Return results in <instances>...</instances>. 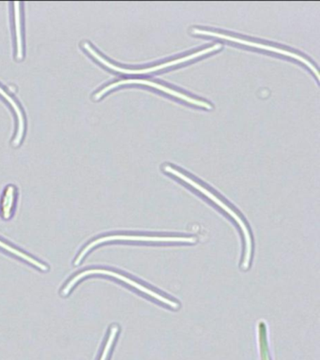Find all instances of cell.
Returning a JSON list of instances; mask_svg holds the SVG:
<instances>
[{
	"label": "cell",
	"mask_w": 320,
	"mask_h": 360,
	"mask_svg": "<svg viewBox=\"0 0 320 360\" xmlns=\"http://www.w3.org/2000/svg\"><path fill=\"white\" fill-rule=\"evenodd\" d=\"M117 333H119V326L116 325L112 326L110 332H109L108 340H106L105 347H103L102 356L100 357V360H108L109 353H110L112 346L114 345Z\"/></svg>",
	"instance_id": "11"
},
{
	"label": "cell",
	"mask_w": 320,
	"mask_h": 360,
	"mask_svg": "<svg viewBox=\"0 0 320 360\" xmlns=\"http://www.w3.org/2000/svg\"><path fill=\"white\" fill-rule=\"evenodd\" d=\"M16 200V188L15 186L9 185L5 188L4 196H2L0 210H1L2 217L5 219H9L12 217L13 210H15Z\"/></svg>",
	"instance_id": "8"
},
{
	"label": "cell",
	"mask_w": 320,
	"mask_h": 360,
	"mask_svg": "<svg viewBox=\"0 0 320 360\" xmlns=\"http://www.w3.org/2000/svg\"><path fill=\"white\" fill-rule=\"evenodd\" d=\"M0 95L2 97L6 98V101H9L11 105H12L13 110H15L16 115L18 117V132H16V136L15 140H13V146H18L20 145L22 139H23L24 134H25V117L23 112L20 107H19L18 103L5 90L2 89L0 87Z\"/></svg>",
	"instance_id": "7"
},
{
	"label": "cell",
	"mask_w": 320,
	"mask_h": 360,
	"mask_svg": "<svg viewBox=\"0 0 320 360\" xmlns=\"http://www.w3.org/2000/svg\"><path fill=\"white\" fill-rule=\"evenodd\" d=\"M110 241H155V242H181V243H196V238H184V236H132V235H114L103 236V238L95 239L91 243L87 245L79 255L75 259V264L78 266L80 262L85 257L89 250L94 249L97 245L105 243Z\"/></svg>",
	"instance_id": "4"
},
{
	"label": "cell",
	"mask_w": 320,
	"mask_h": 360,
	"mask_svg": "<svg viewBox=\"0 0 320 360\" xmlns=\"http://www.w3.org/2000/svg\"><path fill=\"white\" fill-rule=\"evenodd\" d=\"M192 32L193 34H198V35L212 36V37H215V38L227 39V41H234V42H237V44L247 45V46L260 48V49L271 51V52L280 53V55L290 56V58L296 59V60H299L300 62H302L303 64H305L306 66H307L309 68V69H310L311 70H313V72H314V75H316V77L319 78V72H317L316 67H314V65L312 64L310 61H308L307 59L303 58V56H302L297 55V53H296L290 52V51L281 49V48L271 46V45L258 44V42L245 41V39L236 38V37L226 35V34H222V33H218V32H212V31L198 30V28H193Z\"/></svg>",
	"instance_id": "5"
},
{
	"label": "cell",
	"mask_w": 320,
	"mask_h": 360,
	"mask_svg": "<svg viewBox=\"0 0 320 360\" xmlns=\"http://www.w3.org/2000/svg\"><path fill=\"white\" fill-rule=\"evenodd\" d=\"M164 170L165 172H167V173L172 174H174V176L179 177V179L184 180V181L192 186L193 188H196V190H198L199 191H200V193L205 194V195H206L207 198H210V200H212V201L215 202L216 205H218L219 207L223 208V210L226 211V212L229 213V215L231 216L232 218L234 219L235 221L238 222V224L240 225V227L241 228V231H243L244 239H245V240H244L245 241V250H244L243 269H248L250 261H251L252 257V243L251 233H250V231L248 229V227H247L245 222H244L243 219H241V217L238 216V214L236 213L234 210H232L231 208L229 207V205L224 204V202H223V201H221V200L219 199L218 197H216L215 194L210 193V191L207 190V188H204L203 186L198 184V183L196 182L195 180L190 179L189 176H185V174L181 173V172L177 171L176 169L171 167V166L169 165L165 166Z\"/></svg>",
	"instance_id": "1"
},
{
	"label": "cell",
	"mask_w": 320,
	"mask_h": 360,
	"mask_svg": "<svg viewBox=\"0 0 320 360\" xmlns=\"http://www.w3.org/2000/svg\"><path fill=\"white\" fill-rule=\"evenodd\" d=\"M105 275L110 276L112 278H117V280H120L123 281V283H127L128 285L132 287H134L139 291L144 292V294L150 295V297H153L154 300L160 301V302L165 304V305L169 306L170 308L174 309H179V304L175 302V301L170 300L169 298L162 297V295L158 294V292H154L153 290L148 289L147 287L137 283V281L132 280V278L126 277L124 275L120 274V273L110 271V270L106 269H89L86 270V271H83L79 273V274L75 275L74 278H72L71 281H69L68 283L66 284V286L64 287L63 292H61V295H68L72 287L75 285L81 280V278L88 277V276L91 275Z\"/></svg>",
	"instance_id": "2"
},
{
	"label": "cell",
	"mask_w": 320,
	"mask_h": 360,
	"mask_svg": "<svg viewBox=\"0 0 320 360\" xmlns=\"http://www.w3.org/2000/svg\"><path fill=\"white\" fill-rule=\"evenodd\" d=\"M0 248L6 250L7 252L13 253V255L18 256L19 258L23 259V260L27 261V263L32 264V266L38 267L39 269L43 270V271L49 270V266H47L46 264L41 263V262L32 257V256L27 255V253L21 252V250L16 249V248L10 246L9 244L5 243L4 241L0 240Z\"/></svg>",
	"instance_id": "10"
},
{
	"label": "cell",
	"mask_w": 320,
	"mask_h": 360,
	"mask_svg": "<svg viewBox=\"0 0 320 360\" xmlns=\"http://www.w3.org/2000/svg\"><path fill=\"white\" fill-rule=\"evenodd\" d=\"M146 84V86H150L151 87H154V89H157L158 90H161V91H164L165 93H168V94L174 96V97L181 98V100H184L187 101L193 105L204 107V108L212 109V107L210 104L207 103H205L203 101L196 100V98H193L189 97V96L182 94L181 92L176 91V90H173L169 89V87L162 86V84L153 83V82L144 80V79H127V80H122L119 82H116V83H113L109 84V86H105V89L100 90L99 92L96 93L94 95L95 100H100L101 98L103 97L105 93L110 91V90L115 89V87L122 86V84Z\"/></svg>",
	"instance_id": "6"
},
{
	"label": "cell",
	"mask_w": 320,
	"mask_h": 360,
	"mask_svg": "<svg viewBox=\"0 0 320 360\" xmlns=\"http://www.w3.org/2000/svg\"><path fill=\"white\" fill-rule=\"evenodd\" d=\"M221 44L213 45V46L206 48V49L202 50L200 52L193 53V55L185 56V58L175 59V60L167 62V63L158 65V66L148 68V69L127 70L123 69V68L117 67L116 65L112 64L111 62L106 60V59L103 58L99 53L96 52V51H95L94 48L91 47V45H89L88 42H84L83 44V48H85V49L88 51L89 55L94 56V58L96 59L97 61H99L100 63L105 65V67L115 70V72L124 73V75H145V73L156 72V70L165 69V68L175 66L177 64H181L184 63V62L192 60V59L198 58V56L206 55V53H212L213 51L221 49Z\"/></svg>",
	"instance_id": "3"
},
{
	"label": "cell",
	"mask_w": 320,
	"mask_h": 360,
	"mask_svg": "<svg viewBox=\"0 0 320 360\" xmlns=\"http://www.w3.org/2000/svg\"><path fill=\"white\" fill-rule=\"evenodd\" d=\"M20 2H15V44H16V58L22 60L24 58V41L23 34H22Z\"/></svg>",
	"instance_id": "9"
}]
</instances>
